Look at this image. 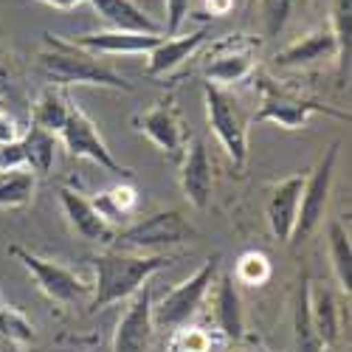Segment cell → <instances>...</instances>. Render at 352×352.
Segmentation results:
<instances>
[{"instance_id":"obj_17","label":"cell","mask_w":352,"mask_h":352,"mask_svg":"<svg viewBox=\"0 0 352 352\" xmlns=\"http://www.w3.org/2000/svg\"><path fill=\"white\" fill-rule=\"evenodd\" d=\"M206 40H209V28L206 25L197 28V32H192V34L164 37L150 54H146V74H150V76L172 74L178 65H184Z\"/></svg>"},{"instance_id":"obj_20","label":"cell","mask_w":352,"mask_h":352,"mask_svg":"<svg viewBox=\"0 0 352 352\" xmlns=\"http://www.w3.org/2000/svg\"><path fill=\"white\" fill-rule=\"evenodd\" d=\"M336 56H338V45H336V37L327 25V28H316L307 37L282 48L276 54V65L279 68H302V65H313L321 60H336Z\"/></svg>"},{"instance_id":"obj_34","label":"cell","mask_w":352,"mask_h":352,"mask_svg":"<svg viewBox=\"0 0 352 352\" xmlns=\"http://www.w3.org/2000/svg\"><path fill=\"white\" fill-rule=\"evenodd\" d=\"M20 141V124L14 116H9V110H0V146Z\"/></svg>"},{"instance_id":"obj_27","label":"cell","mask_w":352,"mask_h":352,"mask_svg":"<svg viewBox=\"0 0 352 352\" xmlns=\"http://www.w3.org/2000/svg\"><path fill=\"white\" fill-rule=\"evenodd\" d=\"M37 189V175L28 169H14L0 175V212H14L32 206Z\"/></svg>"},{"instance_id":"obj_29","label":"cell","mask_w":352,"mask_h":352,"mask_svg":"<svg viewBox=\"0 0 352 352\" xmlns=\"http://www.w3.org/2000/svg\"><path fill=\"white\" fill-rule=\"evenodd\" d=\"M231 276L237 285H248V287L265 285L271 279V259L262 251H243L237 262H234Z\"/></svg>"},{"instance_id":"obj_23","label":"cell","mask_w":352,"mask_h":352,"mask_svg":"<svg viewBox=\"0 0 352 352\" xmlns=\"http://www.w3.org/2000/svg\"><path fill=\"white\" fill-rule=\"evenodd\" d=\"M310 321H313V330L318 336V341L324 344V349H333L338 341V305L336 296L327 287H310Z\"/></svg>"},{"instance_id":"obj_19","label":"cell","mask_w":352,"mask_h":352,"mask_svg":"<svg viewBox=\"0 0 352 352\" xmlns=\"http://www.w3.org/2000/svg\"><path fill=\"white\" fill-rule=\"evenodd\" d=\"M96 14L116 32H135V34H164V25L153 20L133 0H87Z\"/></svg>"},{"instance_id":"obj_30","label":"cell","mask_w":352,"mask_h":352,"mask_svg":"<svg viewBox=\"0 0 352 352\" xmlns=\"http://www.w3.org/2000/svg\"><path fill=\"white\" fill-rule=\"evenodd\" d=\"M212 346H214L212 333L197 324H184L172 330L166 341V352H212Z\"/></svg>"},{"instance_id":"obj_13","label":"cell","mask_w":352,"mask_h":352,"mask_svg":"<svg viewBox=\"0 0 352 352\" xmlns=\"http://www.w3.org/2000/svg\"><path fill=\"white\" fill-rule=\"evenodd\" d=\"M178 164H181L178 178H181L184 197L195 209H206L212 200V189H214V169H212V158H209V150H206V144H203V138L186 141L184 158Z\"/></svg>"},{"instance_id":"obj_5","label":"cell","mask_w":352,"mask_h":352,"mask_svg":"<svg viewBox=\"0 0 352 352\" xmlns=\"http://www.w3.org/2000/svg\"><path fill=\"white\" fill-rule=\"evenodd\" d=\"M195 237V228L178 209L155 212L150 217H144L133 226H124L116 231L113 245H119L122 251H135V254H153L169 245H181Z\"/></svg>"},{"instance_id":"obj_12","label":"cell","mask_w":352,"mask_h":352,"mask_svg":"<svg viewBox=\"0 0 352 352\" xmlns=\"http://www.w3.org/2000/svg\"><path fill=\"white\" fill-rule=\"evenodd\" d=\"M135 130L144 133L169 161H181L186 150V135H184V122L181 113L172 99L153 104L135 116Z\"/></svg>"},{"instance_id":"obj_9","label":"cell","mask_w":352,"mask_h":352,"mask_svg":"<svg viewBox=\"0 0 352 352\" xmlns=\"http://www.w3.org/2000/svg\"><path fill=\"white\" fill-rule=\"evenodd\" d=\"M60 138L65 144V150L76 158H87V161H94L99 169H107L113 175H122V178H130V169L122 166L119 161L113 158V153L107 150V144L104 138L99 135V127L94 124V119L87 113H82L76 104L71 107V116H68V122L65 127L60 130Z\"/></svg>"},{"instance_id":"obj_36","label":"cell","mask_w":352,"mask_h":352,"mask_svg":"<svg viewBox=\"0 0 352 352\" xmlns=\"http://www.w3.org/2000/svg\"><path fill=\"white\" fill-rule=\"evenodd\" d=\"M231 6H234V0H206V9H209L214 17L228 14V12H231Z\"/></svg>"},{"instance_id":"obj_6","label":"cell","mask_w":352,"mask_h":352,"mask_svg":"<svg viewBox=\"0 0 352 352\" xmlns=\"http://www.w3.org/2000/svg\"><path fill=\"white\" fill-rule=\"evenodd\" d=\"M338 155H341V141H333L324 150V155L318 158V164L313 166L310 178H305V189H302V200H299V214H296V228H293L290 243H305L310 234L324 223Z\"/></svg>"},{"instance_id":"obj_15","label":"cell","mask_w":352,"mask_h":352,"mask_svg":"<svg viewBox=\"0 0 352 352\" xmlns=\"http://www.w3.org/2000/svg\"><path fill=\"white\" fill-rule=\"evenodd\" d=\"M302 189H305V178L302 175H290V178L279 181L271 189V197L265 203V217H268V228L276 240L290 243L293 228H296V214H299V200H302Z\"/></svg>"},{"instance_id":"obj_35","label":"cell","mask_w":352,"mask_h":352,"mask_svg":"<svg viewBox=\"0 0 352 352\" xmlns=\"http://www.w3.org/2000/svg\"><path fill=\"white\" fill-rule=\"evenodd\" d=\"M37 3H45V6L60 9V12H71V9L82 6V3H87V0H37Z\"/></svg>"},{"instance_id":"obj_28","label":"cell","mask_w":352,"mask_h":352,"mask_svg":"<svg viewBox=\"0 0 352 352\" xmlns=\"http://www.w3.org/2000/svg\"><path fill=\"white\" fill-rule=\"evenodd\" d=\"M352 0H333V9H330V32L336 37V45H338V68L341 74L349 71V54H352Z\"/></svg>"},{"instance_id":"obj_18","label":"cell","mask_w":352,"mask_h":352,"mask_svg":"<svg viewBox=\"0 0 352 352\" xmlns=\"http://www.w3.org/2000/svg\"><path fill=\"white\" fill-rule=\"evenodd\" d=\"M217 296H214V321H217V333L226 341H240L245 330V313H243V296H240V285L234 282L231 271H226L217 282Z\"/></svg>"},{"instance_id":"obj_16","label":"cell","mask_w":352,"mask_h":352,"mask_svg":"<svg viewBox=\"0 0 352 352\" xmlns=\"http://www.w3.org/2000/svg\"><path fill=\"white\" fill-rule=\"evenodd\" d=\"M164 37L161 34H135V32H94V34H76L71 43L91 51L96 56H133V54H150Z\"/></svg>"},{"instance_id":"obj_24","label":"cell","mask_w":352,"mask_h":352,"mask_svg":"<svg viewBox=\"0 0 352 352\" xmlns=\"http://www.w3.org/2000/svg\"><path fill=\"white\" fill-rule=\"evenodd\" d=\"M20 146H23V158H25V169L32 175H48L54 169V158H56V135L40 130V127H28L20 135Z\"/></svg>"},{"instance_id":"obj_41","label":"cell","mask_w":352,"mask_h":352,"mask_svg":"<svg viewBox=\"0 0 352 352\" xmlns=\"http://www.w3.org/2000/svg\"><path fill=\"white\" fill-rule=\"evenodd\" d=\"M256 352H268V349H262V346H259V349H256Z\"/></svg>"},{"instance_id":"obj_25","label":"cell","mask_w":352,"mask_h":352,"mask_svg":"<svg viewBox=\"0 0 352 352\" xmlns=\"http://www.w3.org/2000/svg\"><path fill=\"white\" fill-rule=\"evenodd\" d=\"M293 346L296 352H324V344L318 341L313 321H310V279L299 282L296 305H293Z\"/></svg>"},{"instance_id":"obj_8","label":"cell","mask_w":352,"mask_h":352,"mask_svg":"<svg viewBox=\"0 0 352 352\" xmlns=\"http://www.w3.org/2000/svg\"><path fill=\"white\" fill-rule=\"evenodd\" d=\"M313 113H327V116H336V119H341V122L349 119V113H341L330 104L276 91L274 85H262V102H259V110L251 116V122L254 124L271 122V124H279L285 130H302Z\"/></svg>"},{"instance_id":"obj_33","label":"cell","mask_w":352,"mask_h":352,"mask_svg":"<svg viewBox=\"0 0 352 352\" xmlns=\"http://www.w3.org/2000/svg\"><path fill=\"white\" fill-rule=\"evenodd\" d=\"M189 6H192V0H166V23H164L166 37H175L181 32V25L189 17Z\"/></svg>"},{"instance_id":"obj_11","label":"cell","mask_w":352,"mask_h":352,"mask_svg":"<svg viewBox=\"0 0 352 352\" xmlns=\"http://www.w3.org/2000/svg\"><path fill=\"white\" fill-rule=\"evenodd\" d=\"M254 68H256V43L243 34H234L214 45L203 74H206L209 85L226 87L245 82L254 74Z\"/></svg>"},{"instance_id":"obj_39","label":"cell","mask_w":352,"mask_h":352,"mask_svg":"<svg viewBox=\"0 0 352 352\" xmlns=\"http://www.w3.org/2000/svg\"><path fill=\"white\" fill-rule=\"evenodd\" d=\"M0 110H9V102H6V96L0 94Z\"/></svg>"},{"instance_id":"obj_38","label":"cell","mask_w":352,"mask_h":352,"mask_svg":"<svg viewBox=\"0 0 352 352\" xmlns=\"http://www.w3.org/2000/svg\"><path fill=\"white\" fill-rule=\"evenodd\" d=\"M0 352H20V349H17V344H14V341L0 338Z\"/></svg>"},{"instance_id":"obj_1","label":"cell","mask_w":352,"mask_h":352,"mask_svg":"<svg viewBox=\"0 0 352 352\" xmlns=\"http://www.w3.org/2000/svg\"><path fill=\"white\" fill-rule=\"evenodd\" d=\"M169 265V256L161 254H130V251H104L94 256V285L87 310L96 313L116 302L133 299L158 271Z\"/></svg>"},{"instance_id":"obj_2","label":"cell","mask_w":352,"mask_h":352,"mask_svg":"<svg viewBox=\"0 0 352 352\" xmlns=\"http://www.w3.org/2000/svg\"><path fill=\"white\" fill-rule=\"evenodd\" d=\"M37 60L45 79L56 87L94 85V87H110V91H127V94L133 91V82L119 76L110 65H104L96 54L79 48L76 43L60 34H45Z\"/></svg>"},{"instance_id":"obj_22","label":"cell","mask_w":352,"mask_h":352,"mask_svg":"<svg viewBox=\"0 0 352 352\" xmlns=\"http://www.w3.org/2000/svg\"><path fill=\"white\" fill-rule=\"evenodd\" d=\"M91 203L96 206V212H99L116 231H119V226H124V223L135 214V209H138V189H135L133 184L122 181V184H116V186L99 192L96 197H91Z\"/></svg>"},{"instance_id":"obj_4","label":"cell","mask_w":352,"mask_h":352,"mask_svg":"<svg viewBox=\"0 0 352 352\" xmlns=\"http://www.w3.org/2000/svg\"><path fill=\"white\" fill-rule=\"evenodd\" d=\"M203 99H206V119L212 133L217 135L231 164L243 169L248 161V119L240 110V102L226 87H217L209 82L203 85Z\"/></svg>"},{"instance_id":"obj_32","label":"cell","mask_w":352,"mask_h":352,"mask_svg":"<svg viewBox=\"0 0 352 352\" xmlns=\"http://www.w3.org/2000/svg\"><path fill=\"white\" fill-rule=\"evenodd\" d=\"M0 330H3V338L14 341V344L34 338V327L28 324L25 316L17 313L14 307H0Z\"/></svg>"},{"instance_id":"obj_7","label":"cell","mask_w":352,"mask_h":352,"mask_svg":"<svg viewBox=\"0 0 352 352\" xmlns=\"http://www.w3.org/2000/svg\"><path fill=\"white\" fill-rule=\"evenodd\" d=\"M9 251H12V256L20 262V265L34 276L37 287L45 293L51 302L76 305V302L91 299V285H87L76 271L60 265V262H54V259H43V256L25 251L20 245H12Z\"/></svg>"},{"instance_id":"obj_40","label":"cell","mask_w":352,"mask_h":352,"mask_svg":"<svg viewBox=\"0 0 352 352\" xmlns=\"http://www.w3.org/2000/svg\"><path fill=\"white\" fill-rule=\"evenodd\" d=\"M228 352H245V349H228Z\"/></svg>"},{"instance_id":"obj_31","label":"cell","mask_w":352,"mask_h":352,"mask_svg":"<svg viewBox=\"0 0 352 352\" xmlns=\"http://www.w3.org/2000/svg\"><path fill=\"white\" fill-rule=\"evenodd\" d=\"M296 9V0H259V23L265 37H279Z\"/></svg>"},{"instance_id":"obj_26","label":"cell","mask_w":352,"mask_h":352,"mask_svg":"<svg viewBox=\"0 0 352 352\" xmlns=\"http://www.w3.org/2000/svg\"><path fill=\"white\" fill-rule=\"evenodd\" d=\"M327 251H330V265L338 287L349 296L352 290V245H349V231L344 223L333 220L327 228Z\"/></svg>"},{"instance_id":"obj_21","label":"cell","mask_w":352,"mask_h":352,"mask_svg":"<svg viewBox=\"0 0 352 352\" xmlns=\"http://www.w3.org/2000/svg\"><path fill=\"white\" fill-rule=\"evenodd\" d=\"M71 99L65 94V87H56V85H48L40 91V96L34 99V107H32V124L51 133V135H60V130L65 127L68 116H71Z\"/></svg>"},{"instance_id":"obj_14","label":"cell","mask_w":352,"mask_h":352,"mask_svg":"<svg viewBox=\"0 0 352 352\" xmlns=\"http://www.w3.org/2000/svg\"><path fill=\"white\" fill-rule=\"evenodd\" d=\"M60 203L63 212L71 223V228L87 243H102V245H113L116 240V228L96 212V206L91 203V197H85L68 186L60 189Z\"/></svg>"},{"instance_id":"obj_37","label":"cell","mask_w":352,"mask_h":352,"mask_svg":"<svg viewBox=\"0 0 352 352\" xmlns=\"http://www.w3.org/2000/svg\"><path fill=\"white\" fill-rule=\"evenodd\" d=\"M9 87V68H6V60L0 56V94Z\"/></svg>"},{"instance_id":"obj_10","label":"cell","mask_w":352,"mask_h":352,"mask_svg":"<svg viewBox=\"0 0 352 352\" xmlns=\"http://www.w3.org/2000/svg\"><path fill=\"white\" fill-rule=\"evenodd\" d=\"M153 282H146L130 299L124 316L113 333V352H150L155 321H153Z\"/></svg>"},{"instance_id":"obj_3","label":"cell","mask_w":352,"mask_h":352,"mask_svg":"<svg viewBox=\"0 0 352 352\" xmlns=\"http://www.w3.org/2000/svg\"><path fill=\"white\" fill-rule=\"evenodd\" d=\"M217 271H220V254H212L189 279H184L181 285L166 290L161 302H153L155 327L172 333L184 324H192V318L200 313L212 285L217 282Z\"/></svg>"}]
</instances>
